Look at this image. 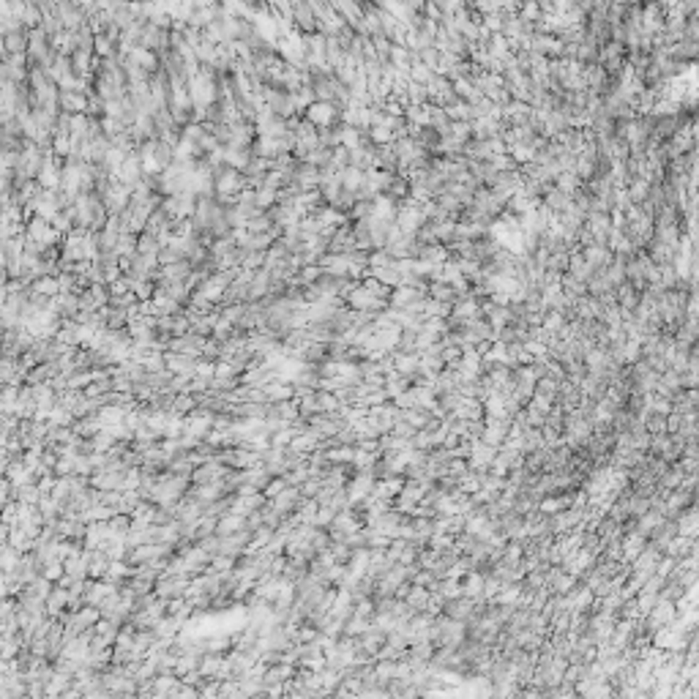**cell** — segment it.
I'll list each match as a JSON object with an SVG mask.
<instances>
[{
  "label": "cell",
  "instance_id": "7a4b0ae2",
  "mask_svg": "<svg viewBox=\"0 0 699 699\" xmlns=\"http://www.w3.org/2000/svg\"><path fill=\"white\" fill-rule=\"evenodd\" d=\"M304 118L314 129H333V126H342V109L330 102H314Z\"/></svg>",
  "mask_w": 699,
  "mask_h": 699
},
{
  "label": "cell",
  "instance_id": "ba28073f",
  "mask_svg": "<svg viewBox=\"0 0 699 699\" xmlns=\"http://www.w3.org/2000/svg\"><path fill=\"white\" fill-rule=\"evenodd\" d=\"M129 61L137 63L143 71H148L150 77L156 74V71H162V61H159V55L153 52V49H145V47H134L131 49V55H129Z\"/></svg>",
  "mask_w": 699,
  "mask_h": 699
},
{
  "label": "cell",
  "instance_id": "5b68a950",
  "mask_svg": "<svg viewBox=\"0 0 699 699\" xmlns=\"http://www.w3.org/2000/svg\"><path fill=\"white\" fill-rule=\"evenodd\" d=\"M292 184L298 186L304 194H306V191H317V189H320V169L311 167L309 162H298V169H295V175H292Z\"/></svg>",
  "mask_w": 699,
  "mask_h": 699
},
{
  "label": "cell",
  "instance_id": "3957f363",
  "mask_svg": "<svg viewBox=\"0 0 699 699\" xmlns=\"http://www.w3.org/2000/svg\"><path fill=\"white\" fill-rule=\"evenodd\" d=\"M263 96H265V107L276 115V118H282V121H289V118H295L298 115V109H295V99H292V93L287 90H282V88H265L263 90Z\"/></svg>",
  "mask_w": 699,
  "mask_h": 699
},
{
  "label": "cell",
  "instance_id": "52a82bcc",
  "mask_svg": "<svg viewBox=\"0 0 699 699\" xmlns=\"http://www.w3.org/2000/svg\"><path fill=\"white\" fill-rule=\"evenodd\" d=\"M320 268H323L328 276L350 279V254H325V257L320 260Z\"/></svg>",
  "mask_w": 699,
  "mask_h": 699
},
{
  "label": "cell",
  "instance_id": "8992f818",
  "mask_svg": "<svg viewBox=\"0 0 699 699\" xmlns=\"http://www.w3.org/2000/svg\"><path fill=\"white\" fill-rule=\"evenodd\" d=\"M93 96V93H90ZM90 96L88 93H77V90H71V93H63L61 90V112H68V115H88V109H90Z\"/></svg>",
  "mask_w": 699,
  "mask_h": 699
},
{
  "label": "cell",
  "instance_id": "4fadbf2b",
  "mask_svg": "<svg viewBox=\"0 0 699 699\" xmlns=\"http://www.w3.org/2000/svg\"><path fill=\"white\" fill-rule=\"evenodd\" d=\"M137 254H162V246H159V241L153 235L143 232L140 241H137Z\"/></svg>",
  "mask_w": 699,
  "mask_h": 699
},
{
  "label": "cell",
  "instance_id": "7c38bea8",
  "mask_svg": "<svg viewBox=\"0 0 699 699\" xmlns=\"http://www.w3.org/2000/svg\"><path fill=\"white\" fill-rule=\"evenodd\" d=\"M320 148H325V150H336V148H342V140H339V126H333V129H320Z\"/></svg>",
  "mask_w": 699,
  "mask_h": 699
},
{
  "label": "cell",
  "instance_id": "30bf717a",
  "mask_svg": "<svg viewBox=\"0 0 699 699\" xmlns=\"http://www.w3.org/2000/svg\"><path fill=\"white\" fill-rule=\"evenodd\" d=\"M339 140H342V148H347V150H355L358 145L364 143V131L361 129H355V126H339Z\"/></svg>",
  "mask_w": 699,
  "mask_h": 699
},
{
  "label": "cell",
  "instance_id": "277c9868",
  "mask_svg": "<svg viewBox=\"0 0 699 699\" xmlns=\"http://www.w3.org/2000/svg\"><path fill=\"white\" fill-rule=\"evenodd\" d=\"M292 14H295V30H301L304 36L317 33V17H314V8H311V0L292 3Z\"/></svg>",
  "mask_w": 699,
  "mask_h": 699
},
{
  "label": "cell",
  "instance_id": "6da1fadb",
  "mask_svg": "<svg viewBox=\"0 0 699 699\" xmlns=\"http://www.w3.org/2000/svg\"><path fill=\"white\" fill-rule=\"evenodd\" d=\"M25 238H30V241H36V244H42L47 249H55L63 244V235L52 227V222H47V219H39V216H33V219H28V227H25Z\"/></svg>",
  "mask_w": 699,
  "mask_h": 699
},
{
  "label": "cell",
  "instance_id": "9c48e42d",
  "mask_svg": "<svg viewBox=\"0 0 699 699\" xmlns=\"http://www.w3.org/2000/svg\"><path fill=\"white\" fill-rule=\"evenodd\" d=\"M33 292H39V295H44V298H58L61 295V285H58V279L55 276H42V279H36L33 282Z\"/></svg>",
  "mask_w": 699,
  "mask_h": 699
},
{
  "label": "cell",
  "instance_id": "8fae6325",
  "mask_svg": "<svg viewBox=\"0 0 699 699\" xmlns=\"http://www.w3.org/2000/svg\"><path fill=\"white\" fill-rule=\"evenodd\" d=\"M71 148H74V140H71L68 134H55V137H52V153H55L58 159H63V162L71 156Z\"/></svg>",
  "mask_w": 699,
  "mask_h": 699
}]
</instances>
